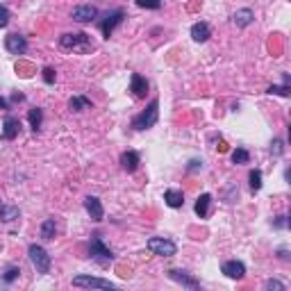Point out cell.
Listing matches in <instances>:
<instances>
[{"mask_svg": "<svg viewBox=\"0 0 291 291\" xmlns=\"http://www.w3.org/2000/svg\"><path fill=\"white\" fill-rule=\"evenodd\" d=\"M216 148H219V150H221V153H225V150H228V146H225V143H223V141H221V143H219V146H216Z\"/></svg>", "mask_w": 291, "mask_h": 291, "instance_id": "38", "label": "cell"}, {"mask_svg": "<svg viewBox=\"0 0 291 291\" xmlns=\"http://www.w3.org/2000/svg\"><path fill=\"white\" fill-rule=\"evenodd\" d=\"M157 119H159V101H157V98H153V101L148 103V107H146L141 114H137L132 119V130H137V132L150 130V128H155Z\"/></svg>", "mask_w": 291, "mask_h": 291, "instance_id": "2", "label": "cell"}, {"mask_svg": "<svg viewBox=\"0 0 291 291\" xmlns=\"http://www.w3.org/2000/svg\"><path fill=\"white\" fill-rule=\"evenodd\" d=\"M19 132H21V121L16 116H5V121H3V139L12 141V139L19 137Z\"/></svg>", "mask_w": 291, "mask_h": 291, "instance_id": "14", "label": "cell"}, {"mask_svg": "<svg viewBox=\"0 0 291 291\" xmlns=\"http://www.w3.org/2000/svg\"><path fill=\"white\" fill-rule=\"evenodd\" d=\"M89 255L93 262H98L101 266H107V264L114 262V253L105 246V241L101 239V234H93L89 241Z\"/></svg>", "mask_w": 291, "mask_h": 291, "instance_id": "3", "label": "cell"}, {"mask_svg": "<svg viewBox=\"0 0 291 291\" xmlns=\"http://www.w3.org/2000/svg\"><path fill=\"white\" fill-rule=\"evenodd\" d=\"M271 225H273L275 230H284V228H289V216H284V214L275 216V219L271 221Z\"/></svg>", "mask_w": 291, "mask_h": 291, "instance_id": "29", "label": "cell"}, {"mask_svg": "<svg viewBox=\"0 0 291 291\" xmlns=\"http://www.w3.org/2000/svg\"><path fill=\"white\" fill-rule=\"evenodd\" d=\"M71 19L77 21V23H91V21L98 19V10H95L93 5H77V7H73Z\"/></svg>", "mask_w": 291, "mask_h": 291, "instance_id": "9", "label": "cell"}, {"mask_svg": "<svg viewBox=\"0 0 291 291\" xmlns=\"http://www.w3.org/2000/svg\"><path fill=\"white\" fill-rule=\"evenodd\" d=\"M73 286H84V289H116L114 282L103 280V277H93V275H75L73 277Z\"/></svg>", "mask_w": 291, "mask_h": 291, "instance_id": "7", "label": "cell"}, {"mask_svg": "<svg viewBox=\"0 0 291 291\" xmlns=\"http://www.w3.org/2000/svg\"><path fill=\"white\" fill-rule=\"evenodd\" d=\"M19 275H21V268H19V266H7L5 275H3V282H7V284H12V282H14Z\"/></svg>", "mask_w": 291, "mask_h": 291, "instance_id": "27", "label": "cell"}, {"mask_svg": "<svg viewBox=\"0 0 291 291\" xmlns=\"http://www.w3.org/2000/svg\"><path fill=\"white\" fill-rule=\"evenodd\" d=\"M282 153H284V141H282V139H273V143H271V155L280 157Z\"/></svg>", "mask_w": 291, "mask_h": 291, "instance_id": "30", "label": "cell"}, {"mask_svg": "<svg viewBox=\"0 0 291 291\" xmlns=\"http://www.w3.org/2000/svg\"><path fill=\"white\" fill-rule=\"evenodd\" d=\"M221 271H223L230 280H241V277L246 275L244 262H237V259H230V262H225L223 266H221Z\"/></svg>", "mask_w": 291, "mask_h": 291, "instance_id": "13", "label": "cell"}, {"mask_svg": "<svg viewBox=\"0 0 291 291\" xmlns=\"http://www.w3.org/2000/svg\"><path fill=\"white\" fill-rule=\"evenodd\" d=\"M41 239H46V241H50V239L55 237V232H57V223H55V219H46L41 223Z\"/></svg>", "mask_w": 291, "mask_h": 291, "instance_id": "23", "label": "cell"}, {"mask_svg": "<svg viewBox=\"0 0 291 291\" xmlns=\"http://www.w3.org/2000/svg\"><path fill=\"white\" fill-rule=\"evenodd\" d=\"M164 203L168 207H173V210H177V207L184 205V193L180 189H166L164 191Z\"/></svg>", "mask_w": 291, "mask_h": 291, "instance_id": "18", "label": "cell"}, {"mask_svg": "<svg viewBox=\"0 0 291 291\" xmlns=\"http://www.w3.org/2000/svg\"><path fill=\"white\" fill-rule=\"evenodd\" d=\"M148 250L153 255H159V257H173V255L177 253V246L173 244L171 239L153 237V239H148Z\"/></svg>", "mask_w": 291, "mask_h": 291, "instance_id": "5", "label": "cell"}, {"mask_svg": "<svg viewBox=\"0 0 291 291\" xmlns=\"http://www.w3.org/2000/svg\"><path fill=\"white\" fill-rule=\"evenodd\" d=\"M28 257L30 262H32V266L37 268V273H50V264H53V259H50V255H48V250L43 248V246H37L32 244L28 248Z\"/></svg>", "mask_w": 291, "mask_h": 291, "instance_id": "4", "label": "cell"}, {"mask_svg": "<svg viewBox=\"0 0 291 291\" xmlns=\"http://www.w3.org/2000/svg\"><path fill=\"white\" fill-rule=\"evenodd\" d=\"M84 210H86V214L91 216V221H95V223H101L103 216H105V210H103L101 198H95V196H86L84 198Z\"/></svg>", "mask_w": 291, "mask_h": 291, "instance_id": "10", "label": "cell"}, {"mask_svg": "<svg viewBox=\"0 0 291 291\" xmlns=\"http://www.w3.org/2000/svg\"><path fill=\"white\" fill-rule=\"evenodd\" d=\"M21 101H25L23 93H14V95H12V103H21Z\"/></svg>", "mask_w": 291, "mask_h": 291, "instance_id": "36", "label": "cell"}, {"mask_svg": "<svg viewBox=\"0 0 291 291\" xmlns=\"http://www.w3.org/2000/svg\"><path fill=\"white\" fill-rule=\"evenodd\" d=\"M250 162V153L246 148H237L232 153V164H248Z\"/></svg>", "mask_w": 291, "mask_h": 291, "instance_id": "25", "label": "cell"}, {"mask_svg": "<svg viewBox=\"0 0 291 291\" xmlns=\"http://www.w3.org/2000/svg\"><path fill=\"white\" fill-rule=\"evenodd\" d=\"M28 119H30V128H32L34 132H39L43 125V110L41 107H32V110L28 112Z\"/></svg>", "mask_w": 291, "mask_h": 291, "instance_id": "22", "label": "cell"}, {"mask_svg": "<svg viewBox=\"0 0 291 291\" xmlns=\"http://www.w3.org/2000/svg\"><path fill=\"white\" fill-rule=\"evenodd\" d=\"M203 168V159H191L189 164H186V173H196Z\"/></svg>", "mask_w": 291, "mask_h": 291, "instance_id": "33", "label": "cell"}, {"mask_svg": "<svg viewBox=\"0 0 291 291\" xmlns=\"http://www.w3.org/2000/svg\"><path fill=\"white\" fill-rule=\"evenodd\" d=\"M119 162H121V168H123V171L134 173L139 168V164H141V157H139L137 150H125V153L121 155Z\"/></svg>", "mask_w": 291, "mask_h": 291, "instance_id": "15", "label": "cell"}, {"mask_svg": "<svg viewBox=\"0 0 291 291\" xmlns=\"http://www.w3.org/2000/svg\"><path fill=\"white\" fill-rule=\"evenodd\" d=\"M21 216V210L16 205H0V221L3 223H12Z\"/></svg>", "mask_w": 291, "mask_h": 291, "instance_id": "20", "label": "cell"}, {"mask_svg": "<svg viewBox=\"0 0 291 291\" xmlns=\"http://www.w3.org/2000/svg\"><path fill=\"white\" fill-rule=\"evenodd\" d=\"M130 91H132L134 98H146V93H148V80L143 75H139V73H132V77H130Z\"/></svg>", "mask_w": 291, "mask_h": 291, "instance_id": "12", "label": "cell"}, {"mask_svg": "<svg viewBox=\"0 0 291 291\" xmlns=\"http://www.w3.org/2000/svg\"><path fill=\"white\" fill-rule=\"evenodd\" d=\"M68 110L71 112H84V110H91V101L86 95H73L71 101H68Z\"/></svg>", "mask_w": 291, "mask_h": 291, "instance_id": "21", "label": "cell"}, {"mask_svg": "<svg viewBox=\"0 0 291 291\" xmlns=\"http://www.w3.org/2000/svg\"><path fill=\"white\" fill-rule=\"evenodd\" d=\"M0 110H10V105H7L5 98H0Z\"/></svg>", "mask_w": 291, "mask_h": 291, "instance_id": "37", "label": "cell"}, {"mask_svg": "<svg viewBox=\"0 0 291 291\" xmlns=\"http://www.w3.org/2000/svg\"><path fill=\"white\" fill-rule=\"evenodd\" d=\"M232 21H234V25H237V28H248V25L255 21V12L248 10V7H244V10H237V12H234V16H232Z\"/></svg>", "mask_w": 291, "mask_h": 291, "instance_id": "17", "label": "cell"}, {"mask_svg": "<svg viewBox=\"0 0 291 291\" xmlns=\"http://www.w3.org/2000/svg\"><path fill=\"white\" fill-rule=\"evenodd\" d=\"M5 48L10 55H25V50H28V39L19 32H12V34H7V39H5Z\"/></svg>", "mask_w": 291, "mask_h": 291, "instance_id": "8", "label": "cell"}, {"mask_svg": "<svg viewBox=\"0 0 291 291\" xmlns=\"http://www.w3.org/2000/svg\"><path fill=\"white\" fill-rule=\"evenodd\" d=\"M59 46L64 50H73V53H91L93 50V43H91V37L84 32H68L59 37Z\"/></svg>", "mask_w": 291, "mask_h": 291, "instance_id": "1", "label": "cell"}, {"mask_svg": "<svg viewBox=\"0 0 291 291\" xmlns=\"http://www.w3.org/2000/svg\"><path fill=\"white\" fill-rule=\"evenodd\" d=\"M43 82H46V84H53V82H55V71L50 66L43 68Z\"/></svg>", "mask_w": 291, "mask_h": 291, "instance_id": "34", "label": "cell"}, {"mask_svg": "<svg viewBox=\"0 0 291 291\" xmlns=\"http://www.w3.org/2000/svg\"><path fill=\"white\" fill-rule=\"evenodd\" d=\"M210 205H212V193H201L193 210H196V214L201 216V219H205V216L210 214Z\"/></svg>", "mask_w": 291, "mask_h": 291, "instance_id": "19", "label": "cell"}, {"mask_svg": "<svg viewBox=\"0 0 291 291\" xmlns=\"http://www.w3.org/2000/svg\"><path fill=\"white\" fill-rule=\"evenodd\" d=\"M7 25H10V10L0 3V28H7Z\"/></svg>", "mask_w": 291, "mask_h": 291, "instance_id": "32", "label": "cell"}, {"mask_svg": "<svg viewBox=\"0 0 291 291\" xmlns=\"http://www.w3.org/2000/svg\"><path fill=\"white\" fill-rule=\"evenodd\" d=\"M264 286H266V291H284V289H286L284 282L273 280V277H271V280H266V284H264Z\"/></svg>", "mask_w": 291, "mask_h": 291, "instance_id": "31", "label": "cell"}, {"mask_svg": "<svg viewBox=\"0 0 291 291\" xmlns=\"http://www.w3.org/2000/svg\"><path fill=\"white\" fill-rule=\"evenodd\" d=\"M123 19H125V12H123V10H112V12H107V14L103 16V21H101V32H103V37L110 39L112 32L116 30V25L123 23Z\"/></svg>", "mask_w": 291, "mask_h": 291, "instance_id": "6", "label": "cell"}, {"mask_svg": "<svg viewBox=\"0 0 291 291\" xmlns=\"http://www.w3.org/2000/svg\"><path fill=\"white\" fill-rule=\"evenodd\" d=\"M248 182H250V189H253V191L262 189V171H259V168H253L250 175H248Z\"/></svg>", "mask_w": 291, "mask_h": 291, "instance_id": "24", "label": "cell"}, {"mask_svg": "<svg viewBox=\"0 0 291 291\" xmlns=\"http://www.w3.org/2000/svg\"><path fill=\"white\" fill-rule=\"evenodd\" d=\"M266 93H271V95H282V98H286V95L291 93V89H289V84H282V86L271 84V86L266 89Z\"/></svg>", "mask_w": 291, "mask_h": 291, "instance_id": "26", "label": "cell"}, {"mask_svg": "<svg viewBox=\"0 0 291 291\" xmlns=\"http://www.w3.org/2000/svg\"><path fill=\"white\" fill-rule=\"evenodd\" d=\"M210 37H212V30H210V25H207L205 21H198V23L191 25V39H193V41L205 43Z\"/></svg>", "mask_w": 291, "mask_h": 291, "instance_id": "16", "label": "cell"}, {"mask_svg": "<svg viewBox=\"0 0 291 291\" xmlns=\"http://www.w3.org/2000/svg\"><path fill=\"white\" fill-rule=\"evenodd\" d=\"M277 257H280V259H289V253H286V248H280V250H277Z\"/></svg>", "mask_w": 291, "mask_h": 291, "instance_id": "35", "label": "cell"}, {"mask_svg": "<svg viewBox=\"0 0 291 291\" xmlns=\"http://www.w3.org/2000/svg\"><path fill=\"white\" fill-rule=\"evenodd\" d=\"M137 5L143 10H162V0H137Z\"/></svg>", "mask_w": 291, "mask_h": 291, "instance_id": "28", "label": "cell"}, {"mask_svg": "<svg viewBox=\"0 0 291 291\" xmlns=\"http://www.w3.org/2000/svg\"><path fill=\"white\" fill-rule=\"evenodd\" d=\"M0 205H3V203H0Z\"/></svg>", "mask_w": 291, "mask_h": 291, "instance_id": "39", "label": "cell"}, {"mask_svg": "<svg viewBox=\"0 0 291 291\" xmlns=\"http://www.w3.org/2000/svg\"><path fill=\"white\" fill-rule=\"evenodd\" d=\"M168 277H171L173 282H177V284L186 286V289H198V286H201V282H198L196 277L189 275L186 271H180V268H171V271H168Z\"/></svg>", "mask_w": 291, "mask_h": 291, "instance_id": "11", "label": "cell"}]
</instances>
